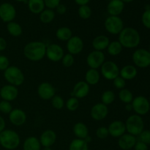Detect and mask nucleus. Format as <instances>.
<instances>
[{
  "label": "nucleus",
  "mask_w": 150,
  "mask_h": 150,
  "mask_svg": "<svg viewBox=\"0 0 150 150\" xmlns=\"http://www.w3.org/2000/svg\"><path fill=\"white\" fill-rule=\"evenodd\" d=\"M23 148V150H40V142L37 137L29 136L25 139Z\"/></svg>",
  "instance_id": "cd10ccee"
},
{
  "label": "nucleus",
  "mask_w": 150,
  "mask_h": 150,
  "mask_svg": "<svg viewBox=\"0 0 150 150\" xmlns=\"http://www.w3.org/2000/svg\"><path fill=\"white\" fill-rule=\"evenodd\" d=\"M100 73L98 71V70H95V69H91L89 68V70L86 71V74H85V81L90 86H95V85L98 84L100 79Z\"/></svg>",
  "instance_id": "a878e982"
},
{
  "label": "nucleus",
  "mask_w": 150,
  "mask_h": 150,
  "mask_svg": "<svg viewBox=\"0 0 150 150\" xmlns=\"http://www.w3.org/2000/svg\"><path fill=\"white\" fill-rule=\"evenodd\" d=\"M120 67L113 61H106L100 67V75L108 81H113L120 76Z\"/></svg>",
  "instance_id": "6e6552de"
},
{
  "label": "nucleus",
  "mask_w": 150,
  "mask_h": 150,
  "mask_svg": "<svg viewBox=\"0 0 150 150\" xmlns=\"http://www.w3.org/2000/svg\"><path fill=\"white\" fill-rule=\"evenodd\" d=\"M134 149L135 150H148V145L139 141L135 144Z\"/></svg>",
  "instance_id": "de8ad7c7"
},
{
  "label": "nucleus",
  "mask_w": 150,
  "mask_h": 150,
  "mask_svg": "<svg viewBox=\"0 0 150 150\" xmlns=\"http://www.w3.org/2000/svg\"><path fill=\"white\" fill-rule=\"evenodd\" d=\"M123 49V47L122 46L121 43L118 40H114L110 42L108 48H106L107 52L109 55L112 57H116V56L120 55L122 53Z\"/></svg>",
  "instance_id": "7c9ffc66"
},
{
  "label": "nucleus",
  "mask_w": 150,
  "mask_h": 150,
  "mask_svg": "<svg viewBox=\"0 0 150 150\" xmlns=\"http://www.w3.org/2000/svg\"><path fill=\"white\" fill-rule=\"evenodd\" d=\"M101 103L105 105H109L114 102L116 99L115 93L112 90H105L101 95Z\"/></svg>",
  "instance_id": "f704fd0d"
},
{
  "label": "nucleus",
  "mask_w": 150,
  "mask_h": 150,
  "mask_svg": "<svg viewBox=\"0 0 150 150\" xmlns=\"http://www.w3.org/2000/svg\"><path fill=\"white\" fill-rule=\"evenodd\" d=\"M126 132L134 136H139L144 129V122L141 116L137 114L130 115L126 120L125 122Z\"/></svg>",
  "instance_id": "39448f33"
},
{
  "label": "nucleus",
  "mask_w": 150,
  "mask_h": 150,
  "mask_svg": "<svg viewBox=\"0 0 150 150\" xmlns=\"http://www.w3.org/2000/svg\"><path fill=\"white\" fill-rule=\"evenodd\" d=\"M136 142H137V140H136V136L127 133L119 138L118 145L122 149L129 150L134 147Z\"/></svg>",
  "instance_id": "412c9836"
},
{
  "label": "nucleus",
  "mask_w": 150,
  "mask_h": 150,
  "mask_svg": "<svg viewBox=\"0 0 150 150\" xmlns=\"http://www.w3.org/2000/svg\"><path fill=\"white\" fill-rule=\"evenodd\" d=\"M65 107L68 111H75L79 107V100L75 97H70L65 103Z\"/></svg>",
  "instance_id": "e433bc0d"
},
{
  "label": "nucleus",
  "mask_w": 150,
  "mask_h": 150,
  "mask_svg": "<svg viewBox=\"0 0 150 150\" xmlns=\"http://www.w3.org/2000/svg\"><path fill=\"white\" fill-rule=\"evenodd\" d=\"M149 51L150 52V45H149Z\"/></svg>",
  "instance_id": "052dcab7"
},
{
  "label": "nucleus",
  "mask_w": 150,
  "mask_h": 150,
  "mask_svg": "<svg viewBox=\"0 0 150 150\" xmlns=\"http://www.w3.org/2000/svg\"><path fill=\"white\" fill-rule=\"evenodd\" d=\"M39 15L40 21L42 23H45V24L51 23L54 21V18H55V12L54 11V10H51V9L48 8L45 9Z\"/></svg>",
  "instance_id": "2f4dec72"
},
{
  "label": "nucleus",
  "mask_w": 150,
  "mask_h": 150,
  "mask_svg": "<svg viewBox=\"0 0 150 150\" xmlns=\"http://www.w3.org/2000/svg\"><path fill=\"white\" fill-rule=\"evenodd\" d=\"M118 41L123 48L133 49L137 48L141 42V35L135 28L125 27L118 35Z\"/></svg>",
  "instance_id": "f03ea898"
},
{
  "label": "nucleus",
  "mask_w": 150,
  "mask_h": 150,
  "mask_svg": "<svg viewBox=\"0 0 150 150\" xmlns=\"http://www.w3.org/2000/svg\"><path fill=\"white\" fill-rule=\"evenodd\" d=\"M125 109L127 111H133V106H132L131 103L125 104Z\"/></svg>",
  "instance_id": "864d4df0"
},
{
  "label": "nucleus",
  "mask_w": 150,
  "mask_h": 150,
  "mask_svg": "<svg viewBox=\"0 0 150 150\" xmlns=\"http://www.w3.org/2000/svg\"><path fill=\"white\" fill-rule=\"evenodd\" d=\"M37 92L38 96L43 100H51L56 95V89L48 82H42L38 86Z\"/></svg>",
  "instance_id": "ddd939ff"
},
{
  "label": "nucleus",
  "mask_w": 150,
  "mask_h": 150,
  "mask_svg": "<svg viewBox=\"0 0 150 150\" xmlns=\"http://www.w3.org/2000/svg\"><path fill=\"white\" fill-rule=\"evenodd\" d=\"M73 36V32L71 29L67 26H62L56 31V37L60 41L67 42Z\"/></svg>",
  "instance_id": "c85d7f7f"
},
{
  "label": "nucleus",
  "mask_w": 150,
  "mask_h": 150,
  "mask_svg": "<svg viewBox=\"0 0 150 150\" xmlns=\"http://www.w3.org/2000/svg\"><path fill=\"white\" fill-rule=\"evenodd\" d=\"M10 60L4 55H0V71H4L10 67Z\"/></svg>",
  "instance_id": "a18cd8bd"
},
{
  "label": "nucleus",
  "mask_w": 150,
  "mask_h": 150,
  "mask_svg": "<svg viewBox=\"0 0 150 150\" xmlns=\"http://www.w3.org/2000/svg\"><path fill=\"white\" fill-rule=\"evenodd\" d=\"M73 132L77 139H84L89 136V128L83 122H76L73 127Z\"/></svg>",
  "instance_id": "393cba45"
},
{
  "label": "nucleus",
  "mask_w": 150,
  "mask_h": 150,
  "mask_svg": "<svg viewBox=\"0 0 150 150\" xmlns=\"http://www.w3.org/2000/svg\"><path fill=\"white\" fill-rule=\"evenodd\" d=\"M13 109V106L10 102L6 100L0 101V112L4 114H9Z\"/></svg>",
  "instance_id": "ea45409f"
},
{
  "label": "nucleus",
  "mask_w": 150,
  "mask_h": 150,
  "mask_svg": "<svg viewBox=\"0 0 150 150\" xmlns=\"http://www.w3.org/2000/svg\"><path fill=\"white\" fill-rule=\"evenodd\" d=\"M139 136L140 142L146 144V145L150 144V130H144Z\"/></svg>",
  "instance_id": "c03bdc74"
},
{
  "label": "nucleus",
  "mask_w": 150,
  "mask_h": 150,
  "mask_svg": "<svg viewBox=\"0 0 150 150\" xmlns=\"http://www.w3.org/2000/svg\"><path fill=\"white\" fill-rule=\"evenodd\" d=\"M16 17V7L9 2H4L0 4V19L4 23L13 21Z\"/></svg>",
  "instance_id": "f8f14e48"
},
{
  "label": "nucleus",
  "mask_w": 150,
  "mask_h": 150,
  "mask_svg": "<svg viewBox=\"0 0 150 150\" xmlns=\"http://www.w3.org/2000/svg\"><path fill=\"white\" fill-rule=\"evenodd\" d=\"M118 97L120 100L125 104L131 103L133 98H134L131 91L128 89H126V88L120 90Z\"/></svg>",
  "instance_id": "473e14b6"
},
{
  "label": "nucleus",
  "mask_w": 150,
  "mask_h": 150,
  "mask_svg": "<svg viewBox=\"0 0 150 150\" xmlns=\"http://www.w3.org/2000/svg\"><path fill=\"white\" fill-rule=\"evenodd\" d=\"M105 60V56L103 51H95L89 53L86 57V64L89 68L98 70L100 68Z\"/></svg>",
  "instance_id": "9b49d317"
},
{
  "label": "nucleus",
  "mask_w": 150,
  "mask_h": 150,
  "mask_svg": "<svg viewBox=\"0 0 150 150\" xmlns=\"http://www.w3.org/2000/svg\"><path fill=\"white\" fill-rule=\"evenodd\" d=\"M142 22L144 27L150 29V10L144 12L142 16Z\"/></svg>",
  "instance_id": "37998d69"
},
{
  "label": "nucleus",
  "mask_w": 150,
  "mask_h": 150,
  "mask_svg": "<svg viewBox=\"0 0 150 150\" xmlns=\"http://www.w3.org/2000/svg\"><path fill=\"white\" fill-rule=\"evenodd\" d=\"M75 2L79 6L81 5H87L89 2H90L91 0H74Z\"/></svg>",
  "instance_id": "603ef678"
},
{
  "label": "nucleus",
  "mask_w": 150,
  "mask_h": 150,
  "mask_svg": "<svg viewBox=\"0 0 150 150\" xmlns=\"http://www.w3.org/2000/svg\"><path fill=\"white\" fill-rule=\"evenodd\" d=\"M84 47L83 41L80 37L79 36H73L68 41H67V51L69 54H71L72 55H78L82 52Z\"/></svg>",
  "instance_id": "4468645a"
},
{
  "label": "nucleus",
  "mask_w": 150,
  "mask_h": 150,
  "mask_svg": "<svg viewBox=\"0 0 150 150\" xmlns=\"http://www.w3.org/2000/svg\"><path fill=\"white\" fill-rule=\"evenodd\" d=\"M7 42L6 40L2 37H0V52L4 51L7 48Z\"/></svg>",
  "instance_id": "8fccbe9b"
},
{
  "label": "nucleus",
  "mask_w": 150,
  "mask_h": 150,
  "mask_svg": "<svg viewBox=\"0 0 150 150\" xmlns=\"http://www.w3.org/2000/svg\"><path fill=\"white\" fill-rule=\"evenodd\" d=\"M96 136L100 139H105L109 136V133H108V127H105V126H101L99 127L96 130Z\"/></svg>",
  "instance_id": "a19ab883"
},
{
  "label": "nucleus",
  "mask_w": 150,
  "mask_h": 150,
  "mask_svg": "<svg viewBox=\"0 0 150 150\" xmlns=\"http://www.w3.org/2000/svg\"><path fill=\"white\" fill-rule=\"evenodd\" d=\"M28 7L33 14H40L45 9L44 0H28Z\"/></svg>",
  "instance_id": "bb28decb"
},
{
  "label": "nucleus",
  "mask_w": 150,
  "mask_h": 150,
  "mask_svg": "<svg viewBox=\"0 0 150 150\" xmlns=\"http://www.w3.org/2000/svg\"><path fill=\"white\" fill-rule=\"evenodd\" d=\"M16 1H18V2H26L28 0H15Z\"/></svg>",
  "instance_id": "13d9d810"
},
{
  "label": "nucleus",
  "mask_w": 150,
  "mask_h": 150,
  "mask_svg": "<svg viewBox=\"0 0 150 150\" xmlns=\"http://www.w3.org/2000/svg\"><path fill=\"white\" fill-rule=\"evenodd\" d=\"M78 14L81 18L83 20L90 18L92 15V11L91 7L89 5H81L79 6L78 9Z\"/></svg>",
  "instance_id": "c9c22d12"
},
{
  "label": "nucleus",
  "mask_w": 150,
  "mask_h": 150,
  "mask_svg": "<svg viewBox=\"0 0 150 150\" xmlns=\"http://www.w3.org/2000/svg\"><path fill=\"white\" fill-rule=\"evenodd\" d=\"M108 1H111V0H108Z\"/></svg>",
  "instance_id": "680f3d73"
},
{
  "label": "nucleus",
  "mask_w": 150,
  "mask_h": 150,
  "mask_svg": "<svg viewBox=\"0 0 150 150\" xmlns=\"http://www.w3.org/2000/svg\"><path fill=\"white\" fill-rule=\"evenodd\" d=\"M43 150H52L51 149V147H44Z\"/></svg>",
  "instance_id": "bf43d9fd"
},
{
  "label": "nucleus",
  "mask_w": 150,
  "mask_h": 150,
  "mask_svg": "<svg viewBox=\"0 0 150 150\" xmlns=\"http://www.w3.org/2000/svg\"><path fill=\"white\" fill-rule=\"evenodd\" d=\"M138 70L136 66L127 64L122 67L120 70V76L125 81L133 80L137 76Z\"/></svg>",
  "instance_id": "b1692460"
},
{
  "label": "nucleus",
  "mask_w": 150,
  "mask_h": 150,
  "mask_svg": "<svg viewBox=\"0 0 150 150\" xmlns=\"http://www.w3.org/2000/svg\"><path fill=\"white\" fill-rule=\"evenodd\" d=\"M131 104L133 106V111H134L137 115H146L150 110L149 101L146 97L142 95H139L133 98Z\"/></svg>",
  "instance_id": "1a4fd4ad"
},
{
  "label": "nucleus",
  "mask_w": 150,
  "mask_h": 150,
  "mask_svg": "<svg viewBox=\"0 0 150 150\" xmlns=\"http://www.w3.org/2000/svg\"><path fill=\"white\" fill-rule=\"evenodd\" d=\"M4 78L8 84L13 86H20L24 82L25 76L22 70L19 67L10 65L4 71Z\"/></svg>",
  "instance_id": "20e7f679"
},
{
  "label": "nucleus",
  "mask_w": 150,
  "mask_h": 150,
  "mask_svg": "<svg viewBox=\"0 0 150 150\" xmlns=\"http://www.w3.org/2000/svg\"><path fill=\"white\" fill-rule=\"evenodd\" d=\"M108 130L110 136L114 138H120L126 133L125 124L121 120H114L110 123Z\"/></svg>",
  "instance_id": "6ab92c4d"
},
{
  "label": "nucleus",
  "mask_w": 150,
  "mask_h": 150,
  "mask_svg": "<svg viewBox=\"0 0 150 150\" xmlns=\"http://www.w3.org/2000/svg\"><path fill=\"white\" fill-rule=\"evenodd\" d=\"M125 9V3L122 0H111L107 5V12L109 16H120Z\"/></svg>",
  "instance_id": "4be33fe9"
},
{
  "label": "nucleus",
  "mask_w": 150,
  "mask_h": 150,
  "mask_svg": "<svg viewBox=\"0 0 150 150\" xmlns=\"http://www.w3.org/2000/svg\"><path fill=\"white\" fill-rule=\"evenodd\" d=\"M57 138V136L55 131L48 129V130H45V131L42 132L39 140L41 146H44V147H51L56 142Z\"/></svg>",
  "instance_id": "aec40b11"
},
{
  "label": "nucleus",
  "mask_w": 150,
  "mask_h": 150,
  "mask_svg": "<svg viewBox=\"0 0 150 150\" xmlns=\"http://www.w3.org/2000/svg\"><path fill=\"white\" fill-rule=\"evenodd\" d=\"M135 66L139 68H146L150 66V52L144 48H138L132 55Z\"/></svg>",
  "instance_id": "0eeeda50"
},
{
  "label": "nucleus",
  "mask_w": 150,
  "mask_h": 150,
  "mask_svg": "<svg viewBox=\"0 0 150 150\" xmlns=\"http://www.w3.org/2000/svg\"><path fill=\"white\" fill-rule=\"evenodd\" d=\"M61 61L63 66H64L65 67H70L73 65L75 62L74 56L72 55L71 54L67 53V54H64Z\"/></svg>",
  "instance_id": "58836bf2"
},
{
  "label": "nucleus",
  "mask_w": 150,
  "mask_h": 150,
  "mask_svg": "<svg viewBox=\"0 0 150 150\" xmlns=\"http://www.w3.org/2000/svg\"><path fill=\"white\" fill-rule=\"evenodd\" d=\"M83 140H84L85 142L88 144V143H89V142H91V141H92V138H91L90 136H86V137Z\"/></svg>",
  "instance_id": "5fc2aeb1"
},
{
  "label": "nucleus",
  "mask_w": 150,
  "mask_h": 150,
  "mask_svg": "<svg viewBox=\"0 0 150 150\" xmlns=\"http://www.w3.org/2000/svg\"><path fill=\"white\" fill-rule=\"evenodd\" d=\"M90 87L89 85L85 81H78L73 86L72 91V97H75L77 99H83L86 98L89 93Z\"/></svg>",
  "instance_id": "a211bd4d"
},
{
  "label": "nucleus",
  "mask_w": 150,
  "mask_h": 150,
  "mask_svg": "<svg viewBox=\"0 0 150 150\" xmlns=\"http://www.w3.org/2000/svg\"><path fill=\"white\" fill-rule=\"evenodd\" d=\"M108 114V108L102 103H95L90 110V116L95 121H101L107 117Z\"/></svg>",
  "instance_id": "2eb2a0df"
},
{
  "label": "nucleus",
  "mask_w": 150,
  "mask_h": 150,
  "mask_svg": "<svg viewBox=\"0 0 150 150\" xmlns=\"http://www.w3.org/2000/svg\"><path fill=\"white\" fill-rule=\"evenodd\" d=\"M51 101L53 108L57 110L62 109L64 105H65L64 99L60 95H54L52 99L51 100Z\"/></svg>",
  "instance_id": "4c0bfd02"
},
{
  "label": "nucleus",
  "mask_w": 150,
  "mask_h": 150,
  "mask_svg": "<svg viewBox=\"0 0 150 150\" xmlns=\"http://www.w3.org/2000/svg\"><path fill=\"white\" fill-rule=\"evenodd\" d=\"M21 142L20 136L15 130L5 129L0 133V145L8 150L16 149Z\"/></svg>",
  "instance_id": "7ed1b4c3"
},
{
  "label": "nucleus",
  "mask_w": 150,
  "mask_h": 150,
  "mask_svg": "<svg viewBox=\"0 0 150 150\" xmlns=\"http://www.w3.org/2000/svg\"><path fill=\"white\" fill-rule=\"evenodd\" d=\"M104 26L108 33L113 35H119L125 28L124 22L120 16H109L104 22Z\"/></svg>",
  "instance_id": "423d86ee"
},
{
  "label": "nucleus",
  "mask_w": 150,
  "mask_h": 150,
  "mask_svg": "<svg viewBox=\"0 0 150 150\" xmlns=\"http://www.w3.org/2000/svg\"><path fill=\"white\" fill-rule=\"evenodd\" d=\"M110 40L108 37L104 35H100L95 37L92 42V48L95 51H103L104 50H106L108 45L110 43Z\"/></svg>",
  "instance_id": "5701e85b"
},
{
  "label": "nucleus",
  "mask_w": 150,
  "mask_h": 150,
  "mask_svg": "<svg viewBox=\"0 0 150 150\" xmlns=\"http://www.w3.org/2000/svg\"><path fill=\"white\" fill-rule=\"evenodd\" d=\"M18 87L10 84L4 85L0 89V97L2 100L8 101L10 103L18 98Z\"/></svg>",
  "instance_id": "dca6fc26"
},
{
  "label": "nucleus",
  "mask_w": 150,
  "mask_h": 150,
  "mask_svg": "<svg viewBox=\"0 0 150 150\" xmlns=\"http://www.w3.org/2000/svg\"><path fill=\"white\" fill-rule=\"evenodd\" d=\"M122 1L124 3H130L132 2V1H134V0H122Z\"/></svg>",
  "instance_id": "6e6d98bb"
},
{
  "label": "nucleus",
  "mask_w": 150,
  "mask_h": 150,
  "mask_svg": "<svg viewBox=\"0 0 150 150\" xmlns=\"http://www.w3.org/2000/svg\"><path fill=\"white\" fill-rule=\"evenodd\" d=\"M69 150H89L88 144L83 139H75L70 143Z\"/></svg>",
  "instance_id": "72a5a7b5"
},
{
  "label": "nucleus",
  "mask_w": 150,
  "mask_h": 150,
  "mask_svg": "<svg viewBox=\"0 0 150 150\" xmlns=\"http://www.w3.org/2000/svg\"><path fill=\"white\" fill-rule=\"evenodd\" d=\"M64 55V51L62 47L57 43L49 44L46 46L45 57L48 60L53 62L61 61Z\"/></svg>",
  "instance_id": "9d476101"
},
{
  "label": "nucleus",
  "mask_w": 150,
  "mask_h": 150,
  "mask_svg": "<svg viewBox=\"0 0 150 150\" xmlns=\"http://www.w3.org/2000/svg\"><path fill=\"white\" fill-rule=\"evenodd\" d=\"M46 46L45 42L42 41L29 42L23 47V55L31 62L41 61L45 57Z\"/></svg>",
  "instance_id": "f257e3e1"
},
{
  "label": "nucleus",
  "mask_w": 150,
  "mask_h": 150,
  "mask_svg": "<svg viewBox=\"0 0 150 150\" xmlns=\"http://www.w3.org/2000/svg\"><path fill=\"white\" fill-rule=\"evenodd\" d=\"M56 11L58 14L59 15H64L65 14L66 12H67V7H66L64 4H60L57 6V7L56 8Z\"/></svg>",
  "instance_id": "09e8293b"
},
{
  "label": "nucleus",
  "mask_w": 150,
  "mask_h": 150,
  "mask_svg": "<svg viewBox=\"0 0 150 150\" xmlns=\"http://www.w3.org/2000/svg\"><path fill=\"white\" fill-rule=\"evenodd\" d=\"M150 10V4H146V5L145 6V10Z\"/></svg>",
  "instance_id": "4d7b16f0"
},
{
  "label": "nucleus",
  "mask_w": 150,
  "mask_h": 150,
  "mask_svg": "<svg viewBox=\"0 0 150 150\" xmlns=\"http://www.w3.org/2000/svg\"><path fill=\"white\" fill-rule=\"evenodd\" d=\"M61 0H44L45 6L48 9L54 10L57 7L59 4H61Z\"/></svg>",
  "instance_id": "49530a36"
},
{
  "label": "nucleus",
  "mask_w": 150,
  "mask_h": 150,
  "mask_svg": "<svg viewBox=\"0 0 150 150\" xmlns=\"http://www.w3.org/2000/svg\"><path fill=\"white\" fill-rule=\"evenodd\" d=\"M6 122L1 116H0V133L5 130Z\"/></svg>",
  "instance_id": "3c124183"
},
{
  "label": "nucleus",
  "mask_w": 150,
  "mask_h": 150,
  "mask_svg": "<svg viewBox=\"0 0 150 150\" xmlns=\"http://www.w3.org/2000/svg\"><path fill=\"white\" fill-rule=\"evenodd\" d=\"M113 85H114L116 89L121 90V89L125 88L126 81L122 77H120V76H118V77H117L115 79L113 80Z\"/></svg>",
  "instance_id": "79ce46f5"
},
{
  "label": "nucleus",
  "mask_w": 150,
  "mask_h": 150,
  "mask_svg": "<svg viewBox=\"0 0 150 150\" xmlns=\"http://www.w3.org/2000/svg\"><path fill=\"white\" fill-rule=\"evenodd\" d=\"M7 31L9 35L14 38L20 37L23 33L22 26L16 21H11L7 23Z\"/></svg>",
  "instance_id": "c756f323"
},
{
  "label": "nucleus",
  "mask_w": 150,
  "mask_h": 150,
  "mask_svg": "<svg viewBox=\"0 0 150 150\" xmlns=\"http://www.w3.org/2000/svg\"><path fill=\"white\" fill-rule=\"evenodd\" d=\"M26 114L21 108H13L9 114V120L14 126H21L26 122Z\"/></svg>",
  "instance_id": "f3484780"
}]
</instances>
